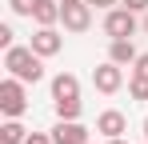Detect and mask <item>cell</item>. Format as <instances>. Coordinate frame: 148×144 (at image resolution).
<instances>
[{
  "label": "cell",
  "mask_w": 148,
  "mask_h": 144,
  "mask_svg": "<svg viewBox=\"0 0 148 144\" xmlns=\"http://www.w3.org/2000/svg\"><path fill=\"white\" fill-rule=\"evenodd\" d=\"M92 8H108V4H116V0H88Z\"/></svg>",
  "instance_id": "20"
},
{
  "label": "cell",
  "mask_w": 148,
  "mask_h": 144,
  "mask_svg": "<svg viewBox=\"0 0 148 144\" xmlns=\"http://www.w3.org/2000/svg\"><path fill=\"white\" fill-rule=\"evenodd\" d=\"M44 56L36 52V48L28 44H12V48H4V68H8V76H16V80H24V84H36V80H44V64H40Z\"/></svg>",
  "instance_id": "1"
},
{
  "label": "cell",
  "mask_w": 148,
  "mask_h": 144,
  "mask_svg": "<svg viewBox=\"0 0 148 144\" xmlns=\"http://www.w3.org/2000/svg\"><path fill=\"white\" fill-rule=\"evenodd\" d=\"M124 8H132V12H148V0H124Z\"/></svg>",
  "instance_id": "18"
},
{
  "label": "cell",
  "mask_w": 148,
  "mask_h": 144,
  "mask_svg": "<svg viewBox=\"0 0 148 144\" xmlns=\"http://www.w3.org/2000/svg\"><path fill=\"white\" fill-rule=\"evenodd\" d=\"M24 108H28V96H24V80L8 76V80L0 84V112H4V116H24Z\"/></svg>",
  "instance_id": "2"
},
{
  "label": "cell",
  "mask_w": 148,
  "mask_h": 144,
  "mask_svg": "<svg viewBox=\"0 0 148 144\" xmlns=\"http://www.w3.org/2000/svg\"><path fill=\"white\" fill-rule=\"evenodd\" d=\"M92 84H96V92H104V96L120 92V84H124V64L104 60L100 68H92Z\"/></svg>",
  "instance_id": "5"
},
{
  "label": "cell",
  "mask_w": 148,
  "mask_h": 144,
  "mask_svg": "<svg viewBox=\"0 0 148 144\" xmlns=\"http://www.w3.org/2000/svg\"><path fill=\"white\" fill-rule=\"evenodd\" d=\"M32 20L40 24V28H52V24L60 20V4H56V0H36V8H32Z\"/></svg>",
  "instance_id": "10"
},
{
  "label": "cell",
  "mask_w": 148,
  "mask_h": 144,
  "mask_svg": "<svg viewBox=\"0 0 148 144\" xmlns=\"http://www.w3.org/2000/svg\"><path fill=\"white\" fill-rule=\"evenodd\" d=\"M144 144H148V140H144Z\"/></svg>",
  "instance_id": "24"
},
{
  "label": "cell",
  "mask_w": 148,
  "mask_h": 144,
  "mask_svg": "<svg viewBox=\"0 0 148 144\" xmlns=\"http://www.w3.org/2000/svg\"><path fill=\"white\" fill-rule=\"evenodd\" d=\"M76 96H80V80L72 72H60L52 80V100H76Z\"/></svg>",
  "instance_id": "9"
},
{
  "label": "cell",
  "mask_w": 148,
  "mask_h": 144,
  "mask_svg": "<svg viewBox=\"0 0 148 144\" xmlns=\"http://www.w3.org/2000/svg\"><path fill=\"white\" fill-rule=\"evenodd\" d=\"M52 140L56 144H88V128H84L80 120H60V124L52 128Z\"/></svg>",
  "instance_id": "7"
},
{
  "label": "cell",
  "mask_w": 148,
  "mask_h": 144,
  "mask_svg": "<svg viewBox=\"0 0 148 144\" xmlns=\"http://www.w3.org/2000/svg\"><path fill=\"white\" fill-rule=\"evenodd\" d=\"M0 44L12 48V28H8V24H0Z\"/></svg>",
  "instance_id": "17"
},
{
  "label": "cell",
  "mask_w": 148,
  "mask_h": 144,
  "mask_svg": "<svg viewBox=\"0 0 148 144\" xmlns=\"http://www.w3.org/2000/svg\"><path fill=\"white\" fill-rule=\"evenodd\" d=\"M60 44H64V40H60V32H56V28H36V36H32V48H36L40 56H56Z\"/></svg>",
  "instance_id": "8"
},
{
  "label": "cell",
  "mask_w": 148,
  "mask_h": 144,
  "mask_svg": "<svg viewBox=\"0 0 148 144\" xmlns=\"http://www.w3.org/2000/svg\"><path fill=\"white\" fill-rule=\"evenodd\" d=\"M24 144H56V140H52V136H44V132H32Z\"/></svg>",
  "instance_id": "16"
},
{
  "label": "cell",
  "mask_w": 148,
  "mask_h": 144,
  "mask_svg": "<svg viewBox=\"0 0 148 144\" xmlns=\"http://www.w3.org/2000/svg\"><path fill=\"white\" fill-rule=\"evenodd\" d=\"M128 92L136 96V100H148V76H144V72H132V80H128Z\"/></svg>",
  "instance_id": "14"
},
{
  "label": "cell",
  "mask_w": 148,
  "mask_h": 144,
  "mask_svg": "<svg viewBox=\"0 0 148 144\" xmlns=\"http://www.w3.org/2000/svg\"><path fill=\"white\" fill-rule=\"evenodd\" d=\"M104 32H108L112 40H132V32H136V12H132V8H112V12L104 16Z\"/></svg>",
  "instance_id": "4"
},
{
  "label": "cell",
  "mask_w": 148,
  "mask_h": 144,
  "mask_svg": "<svg viewBox=\"0 0 148 144\" xmlns=\"http://www.w3.org/2000/svg\"><path fill=\"white\" fill-rule=\"evenodd\" d=\"M56 116L60 120H76L80 116V96L76 100H56Z\"/></svg>",
  "instance_id": "13"
},
{
  "label": "cell",
  "mask_w": 148,
  "mask_h": 144,
  "mask_svg": "<svg viewBox=\"0 0 148 144\" xmlns=\"http://www.w3.org/2000/svg\"><path fill=\"white\" fill-rule=\"evenodd\" d=\"M144 140H148V120H144Z\"/></svg>",
  "instance_id": "22"
},
{
  "label": "cell",
  "mask_w": 148,
  "mask_h": 144,
  "mask_svg": "<svg viewBox=\"0 0 148 144\" xmlns=\"http://www.w3.org/2000/svg\"><path fill=\"white\" fill-rule=\"evenodd\" d=\"M132 72H144V76H148V52H140V56H136V68H132Z\"/></svg>",
  "instance_id": "19"
},
{
  "label": "cell",
  "mask_w": 148,
  "mask_h": 144,
  "mask_svg": "<svg viewBox=\"0 0 148 144\" xmlns=\"http://www.w3.org/2000/svg\"><path fill=\"white\" fill-rule=\"evenodd\" d=\"M0 140H4V144H24L28 132H24V124H20L16 116H8L4 124H0Z\"/></svg>",
  "instance_id": "12"
},
{
  "label": "cell",
  "mask_w": 148,
  "mask_h": 144,
  "mask_svg": "<svg viewBox=\"0 0 148 144\" xmlns=\"http://www.w3.org/2000/svg\"><path fill=\"white\" fill-rule=\"evenodd\" d=\"M60 20L68 32H88V24H92V4L88 0H64L60 4Z\"/></svg>",
  "instance_id": "3"
},
{
  "label": "cell",
  "mask_w": 148,
  "mask_h": 144,
  "mask_svg": "<svg viewBox=\"0 0 148 144\" xmlns=\"http://www.w3.org/2000/svg\"><path fill=\"white\" fill-rule=\"evenodd\" d=\"M96 132L104 136V140L124 136V132H128V116H124V112H116V108H108V112H100V116H96Z\"/></svg>",
  "instance_id": "6"
},
{
  "label": "cell",
  "mask_w": 148,
  "mask_h": 144,
  "mask_svg": "<svg viewBox=\"0 0 148 144\" xmlns=\"http://www.w3.org/2000/svg\"><path fill=\"white\" fill-rule=\"evenodd\" d=\"M8 8H12L16 16H32V8H36V0H8Z\"/></svg>",
  "instance_id": "15"
},
{
  "label": "cell",
  "mask_w": 148,
  "mask_h": 144,
  "mask_svg": "<svg viewBox=\"0 0 148 144\" xmlns=\"http://www.w3.org/2000/svg\"><path fill=\"white\" fill-rule=\"evenodd\" d=\"M144 32H148V12H144Z\"/></svg>",
  "instance_id": "23"
},
{
  "label": "cell",
  "mask_w": 148,
  "mask_h": 144,
  "mask_svg": "<svg viewBox=\"0 0 148 144\" xmlns=\"http://www.w3.org/2000/svg\"><path fill=\"white\" fill-rule=\"evenodd\" d=\"M136 48H132V40H112L108 44V60H116V64H136Z\"/></svg>",
  "instance_id": "11"
},
{
  "label": "cell",
  "mask_w": 148,
  "mask_h": 144,
  "mask_svg": "<svg viewBox=\"0 0 148 144\" xmlns=\"http://www.w3.org/2000/svg\"><path fill=\"white\" fill-rule=\"evenodd\" d=\"M104 144H124V140H120V136H112V140H104Z\"/></svg>",
  "instance_id": "21"
}]
</instances>
